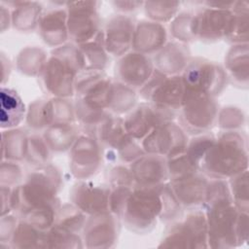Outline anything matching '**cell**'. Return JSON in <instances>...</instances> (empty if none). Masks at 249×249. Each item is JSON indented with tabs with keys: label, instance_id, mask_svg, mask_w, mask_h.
<instances>
[{
	"label": "cell",
	"instance_id": "1",
	"mask_svg": "<svg viewBox=\"0 0 249 249\" xmlns=\"http://www.w3.org/2000/svg\"><path fill=\"white\" fill-rule=\"evenodd\" d=\"M238 133L225 132L205 152L199 168L213 179H224L242 172V163H247L246 151Z\"/></svg>",
	"mask_w": 249,
	"mask_h": 249
},
{
	"label": "cell",
	"instance_id": "2",
	"mask_svg": "<svg viewBox=\"0 0 249 249\" xmlns=\"http://www.w3.org/2000/svg\"><path fill=\"white\" fill-rule=\"evenodd\" d=\"M79 70H83V62L78 47L67 45L56 48L41 72L46 89L61 98L73 95Z\"/></svg>",
	"mask_w": 249,
	"mask_h": 249
},
{
	"label": "cell",
	"instance_id": "3",
	"mask_svg": "<svg viewBox=\"0 0 249 249\" xmlns=\"http://www.w3.org/2000/svg\"><path fill=\"white\" fill-rule=\"evenodd\" d=\"M60 177L53 166H44L30 173L24 183L13 188L11 208L22 215L28 210L55 199Z\"/></svg>",
	"mask_w": 249,
	"mask_h": 249
},
{
	"label": "cell",
	"instance_id": "4",
	"mask_svg": "<svg viewBox=\"0 0 249 249\" xmlns=\"http://www.w3.org/2000/svg\"><path fill=\"white\" fill-rule=\"evenodd\" d=\"M161 187L136 185L127 197L122 216L125 225L134 231H149L161 213Z\"/></svg>",
	"mask_w": 249,
	"mask_h": 249
},
{
	"label": "cell",
	"instance_id": "5",
	"mask_svg": "<svg viewBox=\"0 0 249 249\" xmlns=\"http://www.w3.org/2000/svg\"><path fill=\"white\" fill-rule=\"evenodd\" d=\"M185 91L182 77L177 75L168 77L157 69L140 89V94L145 100L173 113L181 108Z\"/></svg>",
	"mask_w": 249,
	"mask_h": 249
},
{
	"label": "cell",
	"instance_id": "6",
	"mask_svg": "<svg viewBox=\"0 0 249 249\" xmlns=\"http://www.w3.org/2000/svg\"><path fill=\"white\" fill-rule=\"evenodd\" d=\"M180 112L181 125L191 133H204L218 116L214 96L186 89Z\"/></svg>",
	"mask_w": 249,
	"mask_h": 249
},
{
	"label": "cell",
	"instance_id": "7",
	"mask_svg": "<svg viewBox=\"0 0 249 249\" xmlns=\"http://www.w3.org/2000/svg\"><path fill=\"white\" fill-rule=\"evenodd\" d=\"M182 79L186 89L215 96L224 87L226 76L214 62L195 58L188 63Z\"/></svg>",
	"mask_w": 249,
	"mask_h": 249
},
{
	"label": "cell",
	"instance_id": "8",
	"mask_svg": "<svg viewBox=\"0 0 249 249\" xmlns=\"http://www.w3.org/2000/svg\"><path fill=\"white\" fill-rule=\"evenodd\" d=\"M98 4L91 1L66 3L68 35L79 45L89 42L99 33Z\"/></svg>",
	"mask_w": 249,
	"mask_h": 249
},
{
	"label": "cell",
	"instance_id": "9",
	"mask_svg": "<svg viewBox=\"0 0 249 249\" xmlns=\"http://www.w3.org/2000/svg\"><path fill=\"white\" fill-rule=\"evenodd\" d=\"M188 138L184 130L172 123L164 122L155 127L143 140L142 148L149 154L170 158L186 149Z\"/></svg>",
	"mask_w": 249,
	"mask_h": 249
},
{
	"label": "cell",
	"instance_id": "10",
	"mask_svg": "<svg viewBox=\"0 0 249 249\" xmlns=\"http://www.w3.org/2000/svg\"><path fill=\"white\" fill-rule=\"evenodd\" d=\"M166 246L171 247H206L207 224L205 214L199 210L190 212L186 218L171 227L165 238Z\"/></svg>",
	"mask_w": 249,
	"mask_h": 249
},
{
	"label": "cell",
	"instance_id": "11",
	"mask_svg": "<svg viewBox=\"0 0 249 249\" xmlns=\"http://www.w3.org/2000/svg\"><path fill=\"white\" fill-rule=\"evenodd\" d=\"M173 112L161 109L150 102H143L133 108L124 120V127L133 139H144L155 127L170 121Z\"/></svg>",
	"mask_w": 249,
	"mask_h": 249
},
{
	"label": "cell",
	"instance_id": "12",
	"mask_svg": "<svg viewBox=\"0 0 249 249\" xmlns=\"http://www.w3.org/2000/svg\"><path fill=\"white\" fill-rule=\"evenodd\" d=\"M232 13L230 10L205 7L193 16L192 32L195 38L212 42L226 36Z\"/></svg>",
	"mask_w": 249,
	"mask_h": 249
},
{
	"label": "cell",
	"instance_id": "13",
	"mask_svg": "<svg viewBox=\"0 0 249 249\" xmlns=\"http://www.w3.org/2000/svg\"><path fill=\"white\" fill-rule=\"evenodd\" d=\"M70 168L74 176L87 179L94 175L101 163L99 143L89 135L77 137L71 147Z\"/></svg>",
	"mask_w": 249,
	"mask_h": 249
},
{
	"label": "cell",
	"instance_id": "14",
	"mask_svg": "<svg viewBox=\"0 0 249 249\" xmlns=\"http://www.w3.org/2000/svg\"><path fill=\"white\" fill-rule=\"evenodd\" d=\"M153 72L152 60L138 52L124 53L116 65V75L120 83L131 89H141Z\"/></svg>",
	"mask_w": 249,
	"mask_h": 249
},
{
	"label": "cell",
	"instance_id": "15",
	"mask_svg": "<svg viewBox=\"0 0 249 249\" xmlns=\"http://www.w3.org/2000/svg\"><path fill=\"white\" fill-rule=\"evenodd\" d=\"M111 189L105 185L80 182L73 186L70 196L73 204L84 213L94 215L109 210Z\"/></svg>",
	"mask_w": 249,
	"mask_h": 249
},
{
	"label": "cell",
	"instance_id": "16",
	"mask_svg": "<svg viewBox=\"0 0 249 249\" xmlns=\"http://www.w3.org/2000/svg\"><path fill=\"white\" fill-rule=\"evenodd\" d=\"M119 216L104 211L91 215L85 223L84 238L89 247H107L115 241L119 230Z\"/></svg>",
	"mask_w": 249,
	"mask_h": 249
},
{
	"label": "cell",
	"instance_id": "17",
	"mask_svg": "<svg viewBox=\"0 0 249 249\" xmlns=\"http://www.w3.org/2000/svg\"><path fill=\"white\" fill-rule=\"evenodd\" d=\"M134 28L135 24L129 17L119 15L112 18L105 32H102L106 52L115 56H123L132 46Z\"/></svg>",
	"mask_w": 249,
	"mask_h": 249
},
{
	"label": "cell",
	"instance_id": "18",
	"mask_svg": "<svg viewBox=\"0 0 249 249\" xmlns=\"http://www.w3.org/2000/svg\"><path fill=\"white\" fill-rule=\"evenodd\" d=\"M130 171L136 185H160L168 178L166 158L155 154L139 157L132 162Z\"/></svg>",
	"mask_w": 249,
	"mask_h": 249
},
{
	"label": "cell",
	"instance_id": "19",
	"mask_svg": "<svg viewBox=\"0 0 249 249\" xmlns=\"http://www.w3.org/2000/svg\"><path fill=\"white\" fill-rule=\"evenodd\" d=\"M170 186L181 205L196 207L204 204L208 181L197 171L172 180Z\"/></svg>",
	"mask_w": 249,
	"mask_h": 249
},
{
	"label": "cell",
	"instance_id": "20",
	"mask_svg": "<svg viewBox=\"0 0 249 249\" xmlns=\"http://www.w3.org/2000/svg\"><path fill=\"white\" fill-rule=\"evenodd\" d=\"M166 41L165 28L156 21L142 20L135 25L132 47L135 52L150 53L159 52Z\"/></svg>",
	"mask_w": 249,
	"mask_h": 249
},
{
	"label": "cell",
	"instance_id": "21",
	"mask_svg": "<svg viewBox=\"0 0 249 249\" xmlns=\"http://www.w3.org/2000/svg\"><path fill=\"white\" fill-rule=\"evenodd\" d=\"M43 40L51 46H58L68 38L67 11L54 9L42 15L39 20Z\"/></svg>",
	"mask_w": 249,
	"mask_h": 249
},
{
	"label": "cell",
	"instance_id": "22",
	"mask_svg": "<svg viewBox=\"0 0 249 249\" xmlns=\"http://www.w3.org/2000/svg\"><path fill=\"white\" fill-rule=\"evenodd\" d=\"M190 52L185 45L180 43H169L163 46L155 57L157 70L161 73L177 74L185 70L190 62Z\"/></svg>",
	"mask_w": 249,
	"mask_h": 249
},
{
	"label": "cell",
	"instance_id": "23",
	"mask_svg": "<svg viewBox=\"0 0 249 249\" xmlns=\"http://www.w3.org/2000/svg\"><path fill=\"white\" fill-rule=\"evenodd\" d=\"M25 116V107L18 92L12 89L1 87L0 89V123L2 129L14 128Z\"/></svg>",
	"mask_w": 249,
	"mask_h": 249
},
{
	"label": "cell",
	"instance_id": "24",
	"mask_svg": "<svg viewBox=\"0 0 249 249\" xmlns=\"http://www.w3.org/2000/svg\"><path fill=\"white\" fill-rule=\"evenodd\" d=\"M2 4H7V6L13 5L14 10L12 11V25L18 30H29L32 29L36 24L39 23L41 18L42 7L37 2L29 1H12L5 2Z\"/></svg>",
	"mask_w": 249,
	"mask_h": 249
},
{
	"label": "cell",
	"instance_id": "25",
	"mask_svg": "<svg viewBox=\"0 0 249 249\" xmlns=\"http://www.w3.org/2000/svg\"><path fill=\"white\" fill-rule=\"evenodd\" d=\"M99 38L100 32L95 36L93 41L77 46L83 62V70L100 71L106 65L107 52L104 47L102 32L101 39Z\"/></svg>",
	"mask_w": 249,
	"mask_h": 249
},
{
	"label": "cell",
	"instance_id": "26",
	"mask_svg": "<svg viewBox=\"0 0 249 249\" xmlns=\"http://www.w3.org/2000/svg\"><path fill=\"white\" fill-rule=\"evenodd\" d=\"M28 137L24 131L9 128L2 131V160L18 161L25 158Z\"/></svg>",
	"mask_w": 249,
	"mask_h": 249
},
{
	"label": "cell",
	"instance_id": "27",
	"mask_svg": "<svg viewBox=\"0 0 249 249\" xmlns=\"http://www.w3.org/2000/svg\"><path fill=\"white\" fill-rule=\"evenodd\" d=\"M44 139L50 150L61 152L72 147L77 139V131L71 124H53L47 127Z\"/></svg>",
	"mask_w": 249,
	"mask_h": 249
},
{
	"label": "cell",
	"instance_id": "28",
	"mask_svg": "<svg viewBox=\"0 0 249 249\" xmlns=\"http://www.w3.org/2000/svg\"><path fill=\"white\" fill-rule=\"evenodd\" d=\"M14 247H41L45 243L48 246L47 233L27 221L19 222L11 237Z\"/></svg>",
	"mask_w": 249,
	"mask_h": 249
},
{
	"label": "cell",
	"instance_id": "29",
	"mask_svg": "<svg viewBox=\"0 0 249 249\" xmlns=\"http://www.w3.org/2000/svg\"><path fill=\"white\" fill-rule=\"evenodd\" d=\"M135 100V93L131 88L122 83H112L107 108L116 113H124L131 110Z\"/></svg>",
	"mask_w": 249,
	"mask_h": 249
},
{
	"label": "cell",
	"instance_id": "30",
	"mask_svg": "<svg viewBox=\"0 0 249 249\" xmlns=\"http://www.w3.org/2000/svg\"><path fill=\"white\" fill-rule=\"evenodd\" d=\"M46 55L41 49L26 48L22 50L17 59V67L19 72L26 75L41 74L45 64Z\"/></svg>",
	"mask_w": 249,
	"mask_h": 249
},
{
	"label": "cell",
	"instance_id": "31",
	"mask_svg": "<svg viewBox=\"0 0 249 249\" xmlns=\"http://www.w3.org/2000/svg\"><path fill=\"white\" fill-rule=\"evenodd\" d=\"M26 121L32 128L48 127L52 124L50 101L37 100L32 103L26 115Z\"/></svg>",
	"mask_w": 249,
	"mask_h": 249
},
{
	"label": "cell",
	"instance_id": "32",
	"mask_svg": "<svg viewBox=\"0 0 249 249\" xmlns=\"http://www.w3.org/2000/svg\"><path fill=\"white\" fill-rule=\"evenodd\" d=\"M25 158L27 160L37 166H47L50 159V148L47 145L45 139L38 135H32L28 137L27 151Z\"/></svg>",
	"mask_w": 249,
	"mask_h": 249
},
{
	"label": "cell",
	"instance_id": "33",
	"mask_svg": "<svg viewBox=\"0 0 249 249\" xmlns=\"http://www.w3.org/2000/svg\"><path fill=\"white\" fill-rule=\"evenodd\" d=\"M147 16L156 22L167 21L174 17L180 6L179 2H144Z\"/></svg>",
	"mask_w": 249,
	"mask_h": 249
},
{
	"label": "cell",
	"instance_id": "34",
	"mask_svg": "<svg viewBox=\"0 0 249 249\" xmlns=\"http://www.w3.org/2000/svg\"><path fill=\"white\" fill-rule=\"evenodd\" d=\"M193 15L189 13H182L178 15L171 23L172 35L178 40L189 42L195 39L192 32Z\"/></svg>",
	"mask_w": 249,
	"mask_h": 249
},
{
	"label": "cell",
	"instance_id": "35",
	"mask_svg": "<svg viewBox=\"0 0 249 249\" xmlns=\"http://www.w3.org/2000/svg\"><path fill=\"white\" fill-rule=\"evenodd\" d=\"M21 179V170L16 161L2 160L0 168L1 186L16 187Z\"/></svg>",
	"mask_w": 249,
	"mask_h": 249
},
{
	"label": "cell",
	"instance_id": "36",
	"mask_svg": "<svg viewBox=\"0 0 249 249\" xmlns=\"http://www.w3.org/2000/svg\"><path fill=\"white\" fill-rule=\"evenodd\" d=\"M17 219L11 215L6 214L1 218V242H6L7 239H11L15 229L17 228Z\"/></svg>",
	"mask_w": 249,
	"mask_h": 249
},
{
	"label": "cell",
	"instance_id": "37",
	"mask_svg": "<svg viewBox=\"0 0 249 249\" xmlns=\"http://www.w3.org/2000/svg\"><path fill=\"white\" fill-rule=\"evenodd\" d=\"M115 7L120 10L121 12H131L138 9L140 6L144 5V2H137V1H115L113 2Z\"/></svg>",
	"mask_w": 249,
	"mask_h": 249
},
{
	"label": "cell",
	"instance_id": "38",
	"mask_svg": "<svg viewBox=\"0 0 249 249\" xmlns=\"http://www.w3.org/2000/svg\"><path fill=\"white\" fill-rule=\"evenodd\" d=\"M0 15H1V30L2 32H4L5 29L8 28L10 24H12V15L10 14L8 7L4 6L3 4L0 5Z\"/></svg>",
	"mask_w": 249,
	"mask_h": 249
}]
</instances>
